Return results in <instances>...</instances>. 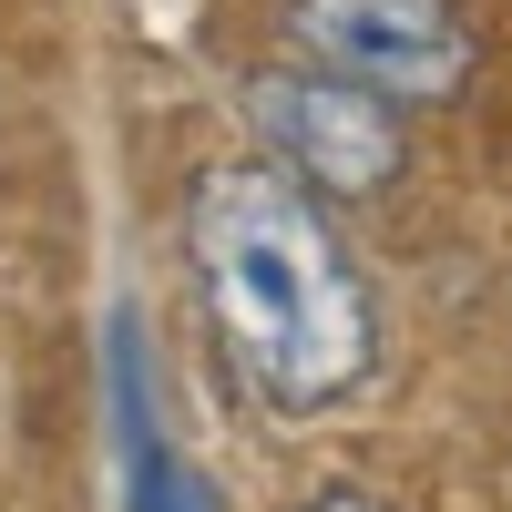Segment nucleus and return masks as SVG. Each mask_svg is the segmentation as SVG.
I'll return each instance as SVG.
<instances>
[{
	"mask_svg": "<svg viewBox=\"0 0 512 512\" xmlns=\"http://www.w3.org/2000/svg\"><path fill=\"white\" fill-rule=\"evenodd\" d=\"M185 256L216 349L267 410H338L379 359V308L328 205L267 154H226L185 185Z\"/></svg>",
	"mask_w": 512,
	"mask_h": 512,
	"instance_id": "f257e3e1",
	"label": "nucleus"
},
{
	"mask_svg": "<svg viewBox=\"0 0 512 512\" xmlns=\"http://www.w3.org/2000/svg\"><path fill=\"white\" fill-rule=\"evenodd\" d=\"M277 41L287 62L338 72L379 103H461L472 93V11L461 0H277Z\"/></svg>",
	"mask_w": 512,
	"mask_h": 512,
	"instance_id": "f03ea898",
	"label": "nucleus"
},
{
	"mask_svg": "<svg viewBox=\"0 0 512 512\" xmlns=\"http://www.w3.org/2000/svg\"><path fill=\"white\" fill-rule=\"evenodd\" d=\"M246 123L267 134V164H287L308 195H379L410 164V134H400V103L359 93L338 72H308V62H277L246 82Z\"/></svg>",
	"mask_w": 512,
	"mask_h": 512,
	"instance_id": "7ed1b4c3",
	"label": "nucleus"
},
{
	"mask_svg": "<svg viewBox=\"0 0 512 512\" xmlns=\"http://www.w3.org/2000/svg\"><path fill=\"white\" fill-rule=\"evenodd\" d=\"M164 512H216V492H205V472H185V461H175V482H164Z\"/></svg>",
	"mask_w": 512,
	"mask_h": 512,
	"instance_id": "20e7f679",
	"label": "nucleus"
},
{
	"mask_svg": "<svg viewBox=\"0 0 512 512\" xmlns=\"http://www.w3.org/2000/svg\"><path fill=\"white\" fill-rule=\"evenodd\" d=\"M297 512H379L369 492H318V502H297Z\"/></svg>",
	"mask_w": 512,
	"mask_h": 512,
	"instance_id": "39448f33",
	"label": "nucleus"
}]
</instances>
